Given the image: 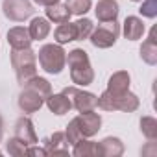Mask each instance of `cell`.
<instances>
[{
	"label": "cell",
	"mask_w": 157,
	"mask_h": 157,
	"mask_svg": "<svg viewBox=\"0 0 157 157\" xmlns=\"http://www.w3.org/2000/svg\"><path fill=\"white\" fill-rule=\"evenodd\" d=\"M61 93L68 96L72 107L78 113H87V111H94L96 109L98 96L93 94V93H89V91H82V89H78L76 85H72V87H65Z\"/></svg>",
	"instance_id": "8"
},
{
	"label": "cell",
	"mask_w": 157,
	"mask_h": 157,
	"mask_svg": "<svg viewBox=\"0 0 157 157\" xmlns=\"http://www.w3.org/2000/svg\"><path fill=\"white\" fill-rule=\"evenodd\" d=\"M44 104H46L48 109H50L54 115H57V117H63V115H67V113L72 109V104H70L68 96L63 94V93H59V94H50V96L44 100Z\"/></svg>",
	"instance_id": "17"
},
{
	"label": "cell",
	"mask_w": 157,
	"mask_h": 157,
	"mask_svg": "<svg viewBox=\"0 0 157 157\" xmlns=\"http://www.w3.org/2000/svg\"><path fill=\"white\" fill-rule=\"evenodd\" d=\"M2 11L6 19L13 22H24L33 15V6L30 0H4L2 2Z\"/></svg>",
	"instance_id": "9"
},
{
	"label": "cell",
	"mask_w": 157,
	"mask_h": 157,
	"mask_svg": "<svg viewBox=\"0 0 157 157\" xmlns=\"http://www.w3.org/2000/svg\"><path fill=\"white\" fill-rule=\"evenodd\" d=\"M139 105H140V100L131 91H126V93H120V94H113L109 91H104L96 100V107H100L102 111L133 113V111L139 109Z\"/></svg>",
	"instance_id": "5"
},
{
	"label": "cell",
	"mask_w": 157,
	"mask_h": 157,
	"mask_svg": "<svg viewBox=\"0 0 157 157\" xmlns=\"http://www.w3.org/2000/svg\"><path fill=\"white\" fill-rule=\"evenodd\" d=\"M67 63L70 68V80L78 87H87L94 82V70L91 59L83 48H74L67 54Z\"/></svg>",
	"instance_id": "3"
},
{
	"label": "cell",
	"mask_w": 157,
	"mask_h": 157,
	"mask_svg": "<svg viewBox=\"0 0 157 157\" xmlns=\"http://www.w3.org/2000/svg\"><path fill=\"white\" fill-rule=\"evenodd\" d=\"M33 2H35V4H39V6H44V8H46V6H52V4H57V2H59V0H33Z\"/></svg>",
	"instance_id": "29"
},
{
	"label": "cell",
	"mask_w": 157,
	"mask_h": 157,
	"mask_svg": "<svg viewBox=\"0 0 157 157\" xmlns=\"http://www.w3.org/2000/svg\"><path fill=\"white\" fill-rule=\"evenodd\" d=\"M118 35H120V24L117 21H111V22H102L96 28H93L89 41L96 48H111L117 43Z\"/></svg>",
	"instance_id": "7"
},
{
	"label": "cell",
	"mask_w": 157,
	"mask_h": 157,
	"mask_svg": "<svg viewBox=\"0 0 157 157\" xmlns=\"http://www.w3.org/2000/svg\"><path fill=\"white\" fill-rule=\"evenodd\" d=\"M2 129H4V122H2V117H0V139H2Z\"/></svg>",
	"instance_id": "30"
},
{
	"label": "cell",
	"mask_w": 157,
	"mask_h": 157,
	"mask_svg": "<svg viewBox=\"0 0 157 157\" xmlns=\"http://www.w3.org/2000/svg\"><path fill=\"white\" fill-rule=\"evenodd\" d=\"M22 87L24 89L19 94V107L26 115L37 113L44 105V100L52 94L50 82L44 80V78H39V76H33L32 80L26 82Z\"/></svg>",
	"instance_id": "1"
},
{
	"label": "cell",
	"mask_w": 157,
	"mask_h": 157,
	"mask_svg": "<svg viewBox=\"0 0 157 157\" xmlns=\"http://www.w3.org/2000/svg\"><path fill=\"white\" fill-rule=\"evenodd\" d=\"M28 32H30L32 41H43L50 33V21L46 17H35V19H32Z\"/></svg>",
	"instance_id": "20"
},
{
	"label": "cell",
	"mask_w": 157,
	"mask_h": 157,
	"mask_svg": "<svg viewBox=\"0 0 157 157\" xmlns=\"http://www.w3.org/2000/svg\"><path fill=\"white\" fill-rule=\"evenodd\" d=\"M98 150L104 157H120L124 153V142L118 137H105L98 142Z\"/></svg>",
	"instance_id": "18"
},
{
	"label": "cell",
	"mask_w": 157,
	"mask_h": 157,
	"mask_svg": "<svg viewBox=\"0 0 157 157\" xmlns=\"http://www.w3.org/2000/svg\"><path fill=\"white\" fill-rule=\"evenodd\" d=\"M76 26V41H83V39H89L94 24L91 19H80V21H76L74 22Z\"/></svg>",
	"instance_id": "25"
},
{
	"label": "cell",
	"mask_w": 157,
	"mask_h": 157,
	"mask_svg": "<svg viewBox=\"0 0 157 157\" xmlns=\"http://www.w3.org/2000/svg\"><path fill=\"white\" fill-rule=\"evenodd\" d=\"M15 137H17L19 140H22L26 146H32V144H37V142H39L32 118L21 117V118L15 122Z\"/></svg>",
	"instance_id": "10"
},
{
	"label": "cell",
	"mask_w": 157,
	"mask_h": 157,
	"mask_svg": "<svg viewBox=\"0 0 157 157\" xmlns=\"http://www.w3.org/2000/svg\"><path fill=\"white\" fill-rule=\"evenodd\" d=\"M118 13H120V8H118L117 0H98V4L94 8V15L100 22L117 21Z\"/></svg>",
	"instance_id": "12"
},
{
	"label": "cell",
	"mask_w": 157,
	"mask_h": 157,
	"mask_svg": "<svg viewBox=\"0 0 157 157\" xmlns=\"http://www.w3.org/2000/svg\"><path fill=\"white\" fill-rule=\"evenodd\" d=\"M0 153H2V151H0Z\"/></svg>",
	"instance_id": "32"
},
{
	"label": "cell",
	"mask_w": 157,
	"mask_h": 157,
	"mask_svg": "<svg viewBox=\"0 0 157 157\" xmlns=\"http://www.w3.org/2000/svg\"><path fill=\"white\" fill-rule=\"evenodd\" d=\"M155 32H157V28L153 26L151 30H150V35H148V39L142 43V46H140V59L146 63V65H157V39H155Z\"/></svg>",
	"instance_id": "16"
},
{
	"label": "cell",
	"mask_w": 157,
	"mask_h": 157,
	"mask_svg": "<svg viewBox=\"0 0 157 157\" xmlns=\"http://www.w3.org/2000/svg\"><path fill=\"white\" fill-rule=\"evenodd\" d=\"M43 146L48 155H68V148H67L68 144H67L65 131H56L54 135L43 139Z\"/></svg>",
	"instance_id": "11"
},
{
	"label": "cell",
	"mask_w": 157,
	"mask_h": 157,
	"mask_svg": "<svg viewBox=\"0 0 157 157\" xmlns=\"http://www.w3.org/2000/svg\"><path fill=\"white\" fill-rule=\"evenodd\" d=\"M139 13L146 19H155L157 17V0H140Z\"/></svg>",
	"instance_id": "27"
},
{
	"label": "cell",
	"mask_w": 157,
	"mask_h": 157,
	"mask_svg": "<svg viewBox=\"0 0 157 157\" xmlns=\"http://www.w3.org/2000/svg\"><path fill=\"white\" fill-rule=\"evenodd\" d=\"M54 41L57 44H67V43L76 41V26H74V22H61L54 30Z\"/></svg>",
	"instance_id": "21"
},
{
	"label": "cell",
	"mask_w": 157,
	"mask_h": 157,
	"mask_svg": "<svg viewBox=\"0 0 157 157\" xmlns=\"http://www.w3.org/2000/svg\"><path fill=\"white\" fill-rule=\"evenodd\" d=\"M129 83H131L129 72H126V70H117V72L111 74L105 91H109V93H113V94H120V93L129 91Z\"/></svg>",
	"instance_id": "14"
},
{
	"label": "cell",
	"mask_w": 157,
	"mask_h": 157,
	"mask_svg": "<svg viewBox=\"0 0 157 157\" xmlns=\"http://www.w3.org/2000/svg\"><path fill=\"white\" fill-rule=\"evenodd\" d=\"M140 131L148 140L157 139V120L153 117H142L140 118Z\"/></svg>",
	"instance_id": "24"
},
{
	"label": "cell",
	"mask_w": 157,
	"mask_h": 157,
	"mask_svg": "<svg viewBox=\"0 0 157 157\" xmlns=\"http://www.w3.org/2000/svg\"><path fill=\"white\" fill-rule=\"evenodd\" d=\"M122 32H124V37H126L128 41H139V39L144 35L146 26H144V22H142L140 17L129 15V17H126V21H124Z\"/></svg>",
	"instance_id": "13"
},
{
	"label": "cell",
	"mask_w": 157,
	"mask_h": 157,
	"mask_svg": "<svg viewBox=\"0 0 157 157\" xmlns=\"http://www.w3.org/2000/svg\"><path fill=\"white\" fill-rule=\"evenodd\" d=\"M11 67L15 70L17 82L24 85L33 76H37V54L32 48H11Z\"/></svg>",
	"instance_id": "4"
},
{
	"label": "cell",
	"mask_w": 157,
	"mask_h": 157,
	"mask_svg": "<svg viewBox=\"0 0 157 157\" xmlns=\"http://www.w3.org/2000/svg\"><path fill=\"white\" fill-rule=\"evenodd\" d=\"M44 13H46V19H48V21L57 22V24L70 21V11H68V8H67L65 4H61V2L52 4V6H46Z\"/></svg>",
	"instance_id": "22"
},
{
	"label": "cell",
	"mask_w": 157,
	"mask_h": 157,
	"mask_svg": "<svg viewBox=\"0 0 157 157\" xmlns=\"http://www.w3.org/2000/svg\"><path fill=\"white\" fill-rule=\"evenodd\" d=\"M37 54V59H39V65L44 72L48 74H61L65 65H67V52L63 50L61 44H54V43H48V44H43L39 48Z\"/></svg>",
	"instance_id": "6"
},
{
	"label": "cell",
	"mask_w": 157,
	"mask_h": 157,
	"mask_svg": "<svg viewBox=\"0 0 157 157\" xmlns=\"http://www.w3.org/2000/svg\"><path fill=\"white\" fill-rule=\"evenodd\" d=\"M26 155H48V153H46V150H44V148H37L35 144H32V146H28Z\"/></svg>",
	"instance_id": "28"
},
{
	"label": "cell",
	"mask_w": 157,
	"mask_h": 157,
	"mask_svg": "<svg viewBox=\"0 0 157 157\" xmlns=\"http://www.w3.org/2000/svg\"><path fill=\"white\" fill-rule=\"evenodd\" d=\"M65 6L68 8L70 15H78V17H83L91 6H93V0H67Z\"/></svg>",
	"instance_id": "23"
},
{
	"label": "cell",
	"mask_w": 157,
	"mask_h": 157,
	"mask_svg": "<svg viewBox=\"0 0 157 157\" xmlns=\"http://www.w3.org/2000/svg\"><path fill=\"white\" fill-rule=\"evenodd\" d=\"M72 155L76 157H98L100 150H98V142L89 140V139H80L72 144Z\"/></svg>",
	"instance_id": "19"
},
{
	"label": "cell",
	"mask_w": 157,
	"mask_h": 157,
	"mask_svg": "<svg viewBox=\"0 0 157 157\" xmlns=\"http://www.w3.org/2000/svg\"><path fill=\"white\" fill-rule=\"evenodd\" d=\"M8 43L11 48H30L32 46V37H30V32L28 28L24 26H15V28H10L8 30Z\"/></svg>",
	"instance_id": "15"
},
{
	"label": "cell",
	"mask_w": 157,
	"mask_h": 157,
	"mask_svg": "<svg viewBox=\"0 0 157 157\" xmlns=\"http://www.w3.org/2000/svg\"><path fill=\"white\" fill-rule=\"evenodd\" d=\"M131 2H140V0H131Z\"/></svg>",
	"instance_id": "31"
},
{
	"label": "cell",
	"mask_w": 157,
	"mask_h": 157,
	"mask_svg": "<svg viewBox=\"0 0 157 157\" xmlns=\"http://www.w3.org/2000/svg\"><path fill=\"white\" fill-rule=\"evenodd\" d=\"M100 128H102V117L98 113H94V111L80 113L68 122V126L65 129L67 144H74L80 139H91L100 131Z\"/></svg>",
	"instance_id": "2"
},
{
	"label": "cell",
	"mask_w": 157,
	"mask_h": 157,
	"mask_svg": "<svg viewBox=\"0 0 157 157\" xmlns=\"http://www.w3.org/2000/svg\"><path fill=\"white\" fill-rule=\"evenodd\" d=\"M6 150H8L10 155H13V157H21V155H26L28 146H26L22 140H19L17 137H13V139H10V140L6 142Z\"/></svg>",
	"instance_id": "26"
}]
</instances>
